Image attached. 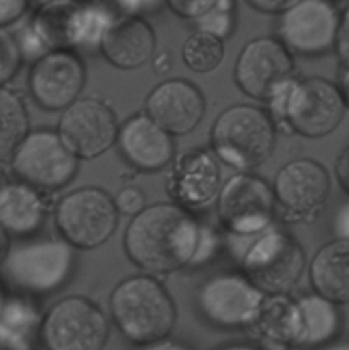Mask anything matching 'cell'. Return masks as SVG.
<instances>
[{
	"label": "cell",
	"mask_w": 349,
	"mask_h": 350,
	"mask_svg": "<svg viewBox=\"0 0 349 350\" xmlns=\"http://www.w3.org/2000/svg\"><path fill=\"white\" fill-rule=\"evenodd\" d=\"M31 0H0V26L9 27L26 16Z\"/></svg>",
	"instance_id": "35"
},
{
	"label": "cell",
	"mask_w": 349,
	"mask_h": 350,
	"mask_svg": "<svg viewBox=\"0 0 349 350\" xmlns=\"http://www.w3.org/2000/svg\"><path fill=\"white\" fill-rule=\"evenodd\" d=\"M151 62H153V70L157 75H166L173 68V58H171V53L168 50L154 53Z\"/></svg>",
	"instance_id": "40"
},
{
	"label": "cell",
	"mask_w": 349,
	"mask_h": 350,
	"mask_svg": "<svg viewBox=\"0 0 349 350\" xmlns=\"http://www.w3.org/2000/svg\"><path fill=\"white\" fill-rule=\"evenodd\" d=\"M201 221L178 204L147 205L133 215L123 234V248L135 267L166 275L190 267L197 252Z\"/></svg>",
	"instance_id": "1"
},
{
	"label": "cell",
	"mask_w": 349,
	"mask_h": 350,
	"mask_svg": "<svg viewBox=\"0 0 349 350\" xmlns=\"http://www.w3.org/2000/svg\"><path fill=\"white\" fill-rule=\"evenodd\" d=\"M29 132L26 103L17 92L0 88V166L10 163L14 152Z\"/></svg>",
	"instance_id": "26"
},
{
	"label": "cell",
	"mask_w": 349,
	"mask_h": 350,
	"mask_svg": "<svg viewBox=\"0 0 349 350\" xmlns=\"http://www.w3.org/2000/svg\"><path fill=\"white\" fill-rule=\"evenodd\" d=\"M337 7L332 0H298L277 19V38L298 57H318L335 48Z\"/></svg>",
	"instance_id": "14"
},
{
	"label": "cell",
	"mask_w": 349,
	"mask_h": 350,
	"mask_svg": "<svg viewBox=\"0 0 349 350\" xmlns=\"http://www.w3.org/2000/svg\"><path fill=\"white\" fill-rule=\"evenodd\" d=\"M252 9L259 10L263 14H276L279 16L281 12L291 7L293 3H296L298 0H245Z\"/></svg>",
	"instance_id": "37"
},
{
	"label": "cell",
	"mask_w": 349,
	"mask_h": 350,
	"mask_svg": "<svg viewBox=\"0 0 349 350\" xmlns=\"http://www.w3.org/2000/svg\"><path fill=\"white\" fill-rule=\"evenodd\" d=\"M115 200L98 187L68 191L58 200L53 219L62 238L79 250L105 245L118 226Z\"/></svg>",
	"instance_id": "10"
},
{
	"label": "cell",
	"mask_w": 349,
	"mask_h": 350,
	"mask_svg": "<svg viewBox=\"0 0 349 350\" xmlns=\"http://www.w3.org/2000/svg\"><path fill=\"white\" fill-rule=\"evenodd\" d=\"M335 178L342 191L349 195V146L339 154L335 161Z\"/></svg>",
	"instance_id": "38"
},
{
	"label": "cell",
	"mask_w": 349,
	"mask_h": 350,
	"mask_svg": "<svg viewBox=\"0 0 349 350\" xmlns=\"http://www.w3.org/2000/svg\"><path fill=\"white\" fill-rule=\"evenodd\" d=\"M108 338V318L84 296H67L51 304L38 334L44 350H103Z\"/></svg>",
	"instance_id": "8"
},
{
	"label": "cell",
	"mask_w": 349,
	"mask_h": 350,
	"mask_svg": "<svg viewBox=\"0 0 349 350\" xmlns=\"http://www.w3.org/2000/svg\"><path fill=\"white\" fill-rule=\"evenodd\" d=\"M118 129L116 115L106 103L84 98L64 109L57 132L79 159H96L116 142Z\"/></svg>",
	"instance_id": "17"
},
{
	"label": "cell",
	"mask_w": 349,
	"mask_h": 350,
	"mask_svg": "<svg viewBox=\"0 0 349 350\" xmlns=\"http://www.w3.org/2000/svg\"><path fill=\"white\" fill-rule=\"evenodd\" d=\"M146 113L173 137L194 132L205 113L201 89L185 79L157 84L146 99Z\"/></svg>",
	"instance_id": "19"
},
{
	"label": "cell",
	"mask_w": 349,
	"mask_h": 350,
	"mask_svg": "<svg viewBox=\"0 0 349 350\" xmlns=\"http://www.w3.org/2000/svg\"><path fill=\"white\" fill-rule=\"evenodd\" d=\"M301 332L296 347L318 349L331 345L339 337L342 317L339 304L325 299L320 294H307L298 297Z\"/></svg>",
	"instance_id": "25"
},
{
	"label": "cell",
	"mask_w": 349,
	"mask_h": 350,
	"mask_svg": "<svg viewBox=\"0 0 349 350\" xmlns=\"http://www.w3.org/2000/svg\"><path fill=\"white\" fill-rule=\"evenodd\" d=\"M293 53L279 38L262 36L240 50L233 77L248 98L270 101L293 81Z\"/></svg>",
	"instance_id": "13"
},
{
	"label": "cell",
	"mask_w": 349,
	"mask_h": 350,
	"mask_svg": "<svg viewBox=\"0 0 349 350\" xmlns=\"http://www.w3.org/2000/svg\"><path fill=\"white\" fill-rule=\"evenodd\" d=\"M173 14L187 21H201L207 16L221 0H164Z\"/></svg>",
	"instance_id": "31"
},
{
	"label": "cell",
	"mask_w": 349,
	"mask_h": 350,
	"mask_svg": "<svg viewBox=\"0 0 349 350\" xmlns=\"http://www.w3.org/2000/svg\"><path fill=\"white\" fill-rule=\"evenodd\" d=\"M224 58V41L222 38L197 29L192 33L181 46V60L185 67L195 74H207L216 70Z\"/></svg>",
	"instance_id": "27"
},
{
	"label": "cell",
	"mask_w": 349,
	"mask_h": 350,
	"mask_svg": "<svg viewBox=\"0 0 349 350\" xmlns=\"http://www.w3.org/2000/svg\"><path fill=\"white\" fill-rule=\"evenodd\" d=\"M115 17L94 0H51L36 7L29 29L47 50L98 46Z\"/></svg>",
	"instance_id": "6"
},
{
	"label": "cell",
	"mask_w": 349,
	"mask_h": 350,
	"mask_svg": "<svg viewBox=\"0 0 349 350\" xmlns=\"http://www.w3.org/2000/svg\"><path fill=\"white\" fill-rule=\"evenodd\" d=\"M216 350H262L255 344H226Z\"/></svg>",
	"instance_id": "44"
},
{
	"label": "cell",
	"mask_w": 349,
	"mask_h": 350,
	"mask_svg": "<svg viewBox=\"0 0 349 350\" xmlns=\"http://www.w3.org/2000/svg\"><path fill=\"white\" fill-rule=\"evenodd\" d=\"M74 269V246L64 238H34L10 245L0 263V280L10 294L43 297L67 286Z\"/></svg>",
	"instance_id": "3"
},
{
	"label": "cell",
	"mask_w": 349,
	"mask_h": 350,
	"mask_svg": "<svg viewBox=\"0 0 349 350\" xmlns=\"http://www.w3.org/2000/svg\"><path fill=\"white\" fill-rule=\"evenodd\" d=\"M116 147L127 164L144 173H157L170 166L177 154L171 133L147 113H137L120 125Z\"/></svg>",
	"instance_id": "18"
},
{
	"label": "cell",
	"mask_w": 349,
	"mask_h": 350,
	"mask_svg": "<svg viewBox=\"0 0 349 350\" xmlns=\"http://www.w3.org/2000/svg\"><path fill=\"white\" fill-rule=\"evenodd\" d=\"M34 337L0 323V350H34Z\"/></svg>",
	"instance_id": "34"
},
{
	"label": "cell",
	"mask_w": 349,
	"mask_h": 350,
	"mask_svg": "<svg viewBox=\"0 0 349 350\" xmlns=\"http://www.w3.org/2000/svg\"><path fill=\"white\" fill-rule=\"evenodd\" d=\"M334 3H339V2H349V0H332Z\"/></svg>",
	"instance_id": "48"
},
{
	"label": "cell",
	"mask_w": 349,
	"mask_h": 350,
	"mask_svg": "<svg viewBox=\"0 0 349 350\" xmlns=\"http://www.w3.org/2000/svg\"><path fill=\"white\" fill-rule=\"evenodd\" d=\"M307 255L284 229H266L243 252L242 273L263 294H289L300 282Z\"/></svg>",
	"instance_id": "7"
},
{
	"label": "cell",
	"mask_w": 349,
	"mask_h": 350,
	"mask_svg": "<svg viewBox=\"0 0 349 350\" xmlns=\"http://www.w3.org/2000/svg\"><path fill=\"white\" fill-rule=\"evenodd\" d=\"M86 85V65L75 50H48L33 62L27 88L34 103L47 111L68 108Z\"/></svg>",
	"instance_id": "16"
},
{
	"label": "cell",
	"mask_w": 349,
	"mask_h": 350,
	"mask_svg": "<svg viewBox=\"0 0 349 350\" xmlns=\"http://www.w3.org/2000/svg\"><path fill=\"white\" fill-rule=\"evenodd\" d=\"M269 103L293 132L307 139L331 135L346 113L341 89L324 77L293 79Z\"/></svg>",
	"instance_id": "5"
},
{
	"label": "cell",
	"mask_w": 349,
	"mask_h": 350,
	"mask_svg": "<svg viewBox=\"0 0 349 350\" xmlns=\"http://www.w3.org/2000/svg\"><path fill=\"white\" fill-rule=\"evenodd\" d=\"M219 222L233 236H257L272 226L277 204L263 178L242 171L229 178L216 198Z\"/></svg>",
	"instance_id": "11"
},
{
	"label": "cell",
	"mask_w": 349,
	"mask_h": 350,
	"mask_svg": "<svg viewBox=\"0 0 349 350\" xmlns=\"http://www.w3.org/2000/svg\"><path fill=\"white\" fill-rule=\"evenodd\" d=\"M272 188L284 217L303 222L317 217L324 208L331 195V176L318 161L301 157L277 171Z\"/></svg>",
	"instance_id": "15"
},
{
	"label": "cell",
	"mask_w": 349,
	"mask_h": 350,
	"mask_svg": "<svg viewBox=\"0 0 349 350\" xmlns=\"http://www.w3.org/2000/svg\"><path fill=\"white\" fill-rule=\"evenodd\" d=\"M24 62L19 40L9 27L0 26V88L12 81Z\"/></svg>",
	"instance_id": "29"
},
{
	"label": "cell",
	"mask_w": 349,
	"mask_h": 350,
	"mask_svg": "<svg viewBox=\"0 0 349 350\" xmlns=\"http://www.w3.org/2000/svg\"><path fill=\"white\" fill-rule=\"evenodd\" d=\"M218 248H219V234L216 232V229L211 228V226L202 224L201 222V236H198L197 252H195L194 260H192L190 269L192 267L202 265V263L214 258V253H218Z\"/></svg>",
	"instance_id": "33"
},
{
	"label": "cell",
	"mask_w": 349,
	"mask_h": 350,
	"mask_svg": "<svg viewBox=\"0 0 349 350\" xmlns=\"http://www.w3.org/2000/svg\"><path fill=\"white\" fill-rule=\"evenodd\" d=\"M41 320H43V314L38 308L36 297L23 296V294H7L2 313H0V323L21 332V334L38 338Z\"/></svg>",
	"instance_id": "28"
},
{
	"label": "cell",
	"mask_w": 349,
	"mask_h": 350,
	"mask_svg": "<svg viewBox=\"0 0 349 350\" xmlns=\"http://www.w3.org/2000/svg\"><path fill=\"white\" fill-rule=\"evenodd\" d=\"M174 204L195 212L209 207L221 190V170L214 152L194 149L177 159L168 181Z\"/></svg>",
	"instance_id": "20"
},
{
	"label": "cell",
	"mask_w": 349,
	"mask_h": 350,
	"mask_svg": "<svg viewBox=\"0 0 349 350\" xmlns=\"http://www.w3.org/2000/svg\"><path fill=\"white\" fill-rule=\"evenodd\" d=\"M113 200H115L118 214L129 215V217H133V215H137L140 211H144L147 207L146 195L137 187L122 188Z\"/></svg>",
	"instance_id": "32"
},
{
	"label": "cell",
	"mask_w": 349,
	"mask_h": 350,
	"mask_svg": "<svg viewBox=\"0 0 349 350\" xmlns=\"http://www.w3.org/2000/svg\"><path fill=\"white\" fill-rule=\"evenodd\" d=\"M16 178L43 193L67 187L79 171V157L51 129L29 130L10 159Z\"/></svg>",
	"instance_id": "9"
},
{
	"label": "cell",
	"mask_w": 349,
	"mask_h": 350,
	"mask_svg": "<svg viewBox=\"0 0 349 350\" xmlns=\"http://www.w3.org/2000/svg\"><path fill=\"white\" fill-rule=\"evenodd\" d=\"M140 350H194L190 345L183 344V342L178 340H171V338H161V340L153 342V344H147L144 347H140Z\"/></svg>",
	"instance_id": "41"
},
{
	"label": "cell",
	"mask_w": 349,
	"mask_h": 350,
	"mask_svg": "<svg viewBox=\"0 0 349 350\" xmlns=\"http://www.w3.org/2000/svg\"><path fill=\"white\" fill-rule=\"evenodd\" d=\"M48 2H51V0H31V3H33V5H43V3H48Z\"/></svg>",
	"instance_id": "46"
},
{
	"label": "cell",
	"mask_w": 349,
	"mask_h": 350,
	"mask_svg": "<svg viewBox=\"0 0 349 350\" xmlns=\"http://www.w3.org/2000/svg\"><path fill=\"white\" fill-rule=\"evenodd\" d=\"M248 332L262 350L296 347L301 332L298 301L289 294H266Z\"/></svg>",
	"instance_id": "22"
},
{
	"label": "cell",
	"mask_w": 349,
	"mask_h": 350,
	"mask_svg": "<svg viewBox=\"0 0 349 350\" xmlns=\"http://www.w3.org/2000/svg\"><path fill=\"white\" fill-rule=\"evenodd\" d=\"M335 51H337L342 64H344L346 67H349V2L348 5H346L344 12L341 14V21H339Z\"/></svg>",
	"instance_id": "36"
},
{
	"label": "cell",
	"mask_w": 349,
	"mask_h": 350,
	"mask_svg": "<svg viewBox=\"0 0 349 350\" xmlns=\"http://www.w3.org/2000/svg\"><path fill=\"white\" fill-rule=\"evenodd\" d=\"M198 29L209 31L219 38H226L231 34L233 23H235V0H221L211 12L201 21Z\"/></svg>",
	"instance_id": "30"
},
{
	"label": "cell",
	"mask_w": 349,
	"mask_h": 350,
	"mask_svg": "<svg viewBox=\"0 0 349 350\" xmlns=\"http://www.w3.org/2000/svg\"><path fill=\"white\" fill-rule=\"evenodd\" d=\"M211 147L218 159L238 171L262 166L276 147L272 115L253 105H233L216 118Z\"/></svg>",
	"instance_id": "4"
},
{
	"label": "cell",
	"mask_w": 349,
	"mask_h": 350,
	"mask_svg": "<svg viewBox=\"0 0 349 350\" xmlns=\"http://www.w3.org/2000/svg\"><path fill=\"white\" fill-rule=\"evenodd\" d=\"M5 297H7V291H5V287H3L2 280H0V313H2V308H3V303H5Z\"/></svg>",
	"instance_id": "45"
},
{
	"label": "cell",
	"mask_w": 349,
	"mask_h": 350,
	"mask_svg": "<svg viewBox=\"0 0 349 350\" xmlns=\"http://www.w3.org/2000/svg\"><path fill=\"white\" fill-rule=\"evenodd\" d=\"M339 89H341V94L342 98H344L346 109H349V67H346L344 72H342L341 85H339Z\"/></svg>",
	"instance_id": "42"
},
{
	"label": "cell",
	"mask_w": 349,
	"mask_h": 350,
	"mask_svg": "<svg viewBox=\"0 0 349 350\" xmlns=\"http://www.w3.org/2000/svg\"><path fill=\"white\" fill-rule=\"evenodd\" d=\"M310 282L317 294L335 304H349V241L335 238L315 253Z\"/></svg>",
	"instance_id": "24"
},
{
	"label": "cell",
	"mask_w": 349,
	"mask_h": 350,
	"mask_svg": "<svg viewBox=\"0 0 349 350\" xmlns=\"http://www.w3.org/2000/svg\"><path fill=\"white\" fill-rule=\"evenodd\" d=\"M156 33L153 26L135 14L115 17L101 41L99 51L103 57L120 70H133L147 62L156 53Z\"/></svg>",
	"instance_id": "21"
},
{
	"label": "cell",
	"mask_w": 349,
	"mask_h": 350,
	"mask_svg": "<svg viewBox=\"0 0 349 350\" xmlns=\"http://www.w3.org/2000/svg\"><path fill=\"white\" fill-rule=\"evenodd\" d=\"M3 185H5V176H3L2 171H0V190H2Z\"/></svg>",
	"instance_id": "47"
},
{
	"label": "cell",
	"mask_w": 349,
	"mask_h": 350,
	"mask_svg": "<svg viewBox=\"0 0 349 350\" xmlns=\"http://www.w3.org/2000/svg\"><path fill=\"white\" fill-rule=\"evenodd\" d=\"M109 317L125 340L144 347L170 337L177 325V304L154 275H132L113 289Z\"/></svg>",
	"instance_id": "2"
},
{
	"label": "cell",
	"mask_w": 349,
	"mask_h": 350,
	"mask_svg": "<svg viewBox=\"0 0 349 350\" xmlns=\"http://www.w3.org/2000/svg\"><path fill=\"white\" fill-rule=\"evenodd\" d=\"M334 232L335 238L348 239L349 241V202H346L337 211L334 219Z\"/></svg>",
	"instance_id": "39"
},
{
	"label": "cell",
	"mask_w": 349,
	"mask_h": 350,
	"mask_svg": "<svg viewBox=\"0 0 349 350\" xmlns=\"http://www.w3.org/2000/svg\"><path fill=\"white\" fill-rule=\"evenodd\" d=\"M263 296L242 272H221L202 282L195 294V304L212 327L248 330Z\"/></svg>",
	"instance_id": "12"
},
{
	"label": "cell",
	"mask_w": 349,
	"mask_h": 350,
	"mask_svg": "<svg viewBox=\"0 0 349 350\" xmlns=\"http://www.w3.org/2000/svg\"><path fill=\"white\" fill-rule=\"evenodd\" d=\"M48 211L47 193L23 181H5L0 190V226L9 236L26 239L38 234Z\"/></svg>",
	"instance_id": "23"
},
{
	"label": "cell",
	"mask_w": 349,
	"mask_h": 350,
	"mask_svg": "<svg viewBox=\"0 0 349 350\" xmlns=\"http://www.w3.org/2000/svg\"><path fill=\"white\" fill-rule=\"evenodd\" d=\"M9 248H10V236L9 232L0 226V263H2L3 258H5Z\"/></svg>",
	"instance_id": "43"
}]
</instances>
